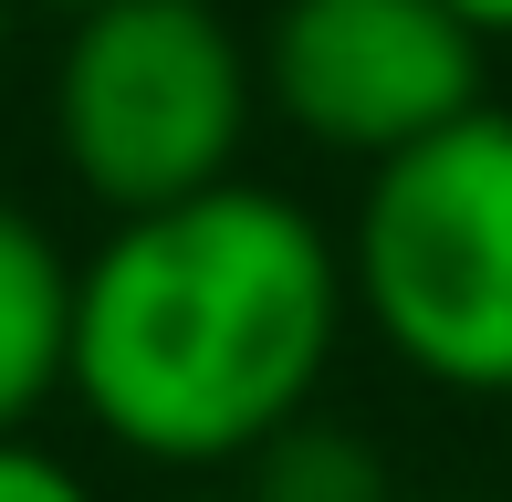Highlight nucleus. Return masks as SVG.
<instances>
[{
    "mask_svg": "<svg viewBox=\"0 0 512 502\" xmlns=\"http://www.w3.org/2000/svg\"><path fill=\"white\" fill-rule=\"evenodd\" d=\"M262 116L335 168H387L418 136L492 105V42L439 0H262Z\"/></svg>",
    "mask_w": 512,
    "mask_h": 502,
    "instance_id": "nucleus-4",
    "label": "nucleus"
},
{
    "mask_svg": "<svg viewBox=\"0 0 512 502\" xmlns=\"http://www.w3.org/2000/svg\"><path fill=\"white\" fill-rule=\"evenodd\" d=\"M220 11H241V0H220Z\"/></svg>",
    "mask_w": 512,
    "mask_h": 502,
    "instance_id": "nucleus-12",
    "label": "nucleus"
},
{
    "mask_svg": "<svg viewBox=\"0 0 512 502\" xmlns=\"http://www.w3.org/2000/svg\"><path fill=\"white\" fill-rule=\"evenodd\" d=\"M74 272L84 251L53 231V210L0 189V440L53 429L74 398Z\"/></svg>",
    "mask_w": 512,
    "mask_h": 502,
    "instance_id": "nucleus-5",
    "label": "nucleus"
},
{
    "mask_svg": "<svg viewBox=\"0 0 512 502\" xmlns=\"http://www.w3.org/2000/svg\"><path fill=\"white\" fill-rule=\"evenodd\" d=\"M408 502H492V492H408Z\"/></svg>",
    "mask_w": 512,
    "mask_h": 502,
    "instance_id": "nucleus-11",
    "label": "nucleus"
},
{
    "mask_svg": "<svg viewBox=\"0 0 512 502\" xmlns=\"http://www.w3.org/2000/svg\"><path fill=\"white\" fill-rule=\"evenodd\" d=\"M241 492H251V502H408L398 461L377 450V429H356L345 408L293 419L283 440L241 471Z\"/></svg>",
    "mask_w": 512,
    "mask_h": 502,
    "instance_id": "nucleus-6",
    "label": "nucleus"
},
{
    "mask_svg": "<svg viewBox=\"0 0 512 502\" xmlns=\"http://www.w3.org/2000/svg\"><path fill=\"white\" fill-rule=\"evenodd\" d=\"M11 42H21V0H0V63H11Z\"/></svg>",
    "mask_w": 512,
    "mask_h": 502,
    "instance_id": "nucleus-10",
    "label": "nucleus"
},
{
    "mask_svg": "<svg viewBox=\"0 0 512 502\" xmlns=\"http://www.w3.org/2000/svg\"><path fill=\"white\" fill-rule=\"evenodd\" d=\"M262 53L220 0H84L42 53V136L95 220H147L251 178Z\"/></svg>",
    "mask_w": 512,
    "mask_h": 502,
    "instance_id": "nucleus-2",
    "label": "nucleus"
},
{
    "mask_svg": "<svg viewBox=\"0 0 512 502\" xmlns=\"http://www.w3.org/2000/svg\"><path fill=\"white\" fill-rule=\"evenodd\" d=\"M157 502H251V492H241V482H168Z\"/></svg>",
    "mask_w": 512,
    "mask_h": 502,
    "instance_id": "nucleus-9",
    "label": "nucleus"
},
{
    "mask_svg": "<svg viewBox=\"0 0 512 502\" xmlns=\"http://www.w3.org/2000/svg\"><path fill=\"white\" fill-rule=\"evenodd\" d=\"M439 11H450L460 32H481V42H512V0H439Z\"/></svg>",
    "mask_w": 512,
    "mask_h": 502,
    "instance_id": "nucleus-8",
    "label": "nucleus"
},
{
    "mask_svg": "<svg viewBox=\"0 0 512 502\" xmlns=\"http://www.w3.org/2000/svg\"><path fill=\"white\" fill-rule=\"evenodd\" d=\"M356 346L345 231L283 178L105 220L74 272V419L157 482H241Z\"/></svg>",
    "mask_w": 512,
    "mask_h": 502,
    "instance_id": "nucleus-1",
    "label": "nucleus"
},
{
    "mask_svg": "<svg viewBox=\"0 0 512 502\" xmlns=\"http://www.w3.org/2000/svg\"><path fill=\"white\" fill-rule=\"evenodd\" d=\"M356 335L450 408H512V105H471L356 178Z\"/></svg>",
    "mask_w": 512,
    "mask_h": 502,
    "instance_id": "nucleus-3",
    "label": "nucleus"
},
{
    "mask_svg": "<svg viewBox=\"0 0 512 502\" xmlns=\"http://www.w3.org/2000/svg\"><path fill=\"white\" fill-rule=\"evenodd\" d=\"M0 502H105V482L53 429H21V440H0Z\"/></svg>",
    "mask_w": 512,
    "mask_h": 502,
    "instance_id": "nucleus-7",
    "label": "nucleus"
}]
</instances>
